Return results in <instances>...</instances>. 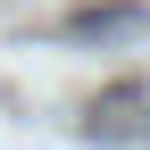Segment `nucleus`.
I'll use <instances>...</instances> for the list:
<instances>
[{
  "mask_svg": "<svg viewBox=\"0 0 150 150\" xmlns=\"http://www.w3.org/2000/svg\"><path fill=\"white\" fill-rule=\"evenodd\" d=\"M125 25H134V8H83L75 17V33H125Z\"/></svg>",
  "mask_w": 150,
  "mask_h": 150,
  "instance_id": "f257e3e1",
  "label": "nucleus"
}]
</instances>
